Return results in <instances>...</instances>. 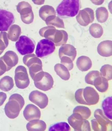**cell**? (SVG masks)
Returning a JSON list of instances; mask_svg holds the SVG:
<instances>
[{"mask_svg": "<svg viewBox=\"0 0 112 131\" xmlns=\"http://www.w3.org/2000/svg\"><path fill=\"white\" fill-rule=\"evenodd\" d=\"M68 122L74 131H91L89 122L86 119H84L78 113H73L68 118Z\"/></svg>", "mask_w": 112, "mask_h": 131, "instance_id": "8992f818", "label": "cell"}, {"mask_svg": "<svg viewBox=\"0 0 112 131\" xmlns=\"http://www.w3.org/2000/svg\"><path fill=\"white\" fill-rule=\"evenodd\" d=\"M95 119L91 120L92 129L95 131H107L111 130L112 122L104 115L102 110L97 109L94 113Z\"/></svg>", "mask_w": 112, "mask_h": 131, "instance_id": "3957f363", "label": "cell"}, {"mask_svg": "<svg viewBox=\"0 0 112 131\" xmlns=\"http://www.w3.org/2000/svg\"><path fill=\"white\" fill-rule=\"evenodd\" d=\"M77 68L82 72L87 71L92 67V62L88 57L82 56L79 57L76 61Z\"/></svg>", "mask_w": 112, "mask_h": 131, "instance_id": "e0dca14e", "label": "cell"}, {"mask_svg": "<svg viewBox=\"0 0 112 131\" xmlns=\"http://www.w3.org/2000/svg\"><path fill=\"white\" fill-rule=\"evenodd\" d=\"M97 50L102 56L109 57L112 55V41L107 40L100 42L98 45Z\"/></svg>", "mask_w": 112, "mask_h": 131, "instance_id": "9a60e30c", "label": "cell"}, {"mask_svg": "<svg viewBox=\"0 0 112 131\" xmlns=\"http://www.w3.org/2000/svg\"><path fill=\"white\" fill-rule=\"evenodd\" d=\"M68 39V35L63 30H56L51 41L53 42L55 46H59L66 43Z\"/></svg>", "mask_w": 112, "mask_h": 131, "instance_id": "2e32d148", "label": "cell"}, {"mask_svg": "<svg viewBox=\"0 0 112 131\" xmlns=\"http://www.w3.org/2000/svg\"><path fill=\"white\" fill-rule=\"evenodd\" d=\"M47 128V125L43 121L36 119L30 121L26 125V128L28 131H45Z\"/></svg>", "mask_w": 112, "mask_h": 131, "instance_id": "ac0fdd59", "label": "cell"}, {"mask_svg": "<svg viewBox=\"0 0 112 131\" xmlns=\"http://www.w3.org/2000/svg\"><path fill=\"white\" fill-rule=\"evenodd\" d=\"M112 96L107 97L102 102V107L105 115L112 120Z\"/></svg>", "mask_w": 112, "mask_h": 131, "instance_id": "603a6c76", "label": "cell"}, {"mask_svg": "<svg viewBox=\"0 0 112 131\" xmlns=\"http://www.w3.org/2000/svg\"><path fill=\"white\" fill-rule=\"evenodd\" d=\"M24 117L27 121L39 119L41 117V112L40 109L33 104L27 105L23 112Z\"/></svg>", "mask_w": 112, "mask_h": 131, "instance_id": "4fadbf2b", "label": "cell"}, {"mask_svg": "<svg viewBox=\"0 0 112 131\" xmlns=\"http://www.w3.org/2000/svg\"><path fill=\"white\" fill-rule=\"evenodd\" d=\"M83 96L84 99L88 105H96L97 104L99 100L98 93L94 88L87 86L84 89Z\"/></svg>", "mask_w": 112, "mask_h": 131, "instance_id": "7c38bea8", "label": "cell"}, {"mask_svg": "<svg viewBox=\"0 0 112 131\" xmlns=\"http://www.w3.org/2000/svg\"><path fill=\"white\" fill-rule=\"evenodd\" d=\"M54 70L57 75L62 79L68 81L70 79V75L69 70L65 66L62 64H56L54 66Z\"/></svg>", "mask_w": 112, "mask_h": 131, "instance_id": "ffe728a7", "label": "cell"}, {"mask_svg": "<svg viewBox=\"0 0 112 131\" xmlns=\"http://www.w3.org/2000/svg\"><path fill=\"white\" fill-rule=\"evenodd\" d=\"M6 71V69L4 67L2 66L0 67V76L4 74Z\"/></svg>", "mask_w": 112, "mask_h": 131, "instance_id": "e575fe53", "label": "cell"}, {"mask_svg": "<svg viewBox=\"0 0 112 131\" xmlns=\"http://www.w3.org/2000/svg\"><path fill=\"white\" fill-rule=\"evenodd\" d=\"M15 80L16 86L18 89H24L28 87L30 80L26 68L23 66H18L15 71Z\"/></svg>", "mask_w": 112, "mask_h": 131, "instance_id": "ba28073f", "label": "cell"}, {"mask_svg": "<svg viewBox=\"0 0 112 131\" xmlns=\"http://www.w3.org/2000/svg\"><path fill=\"white\" fill-rule=\"evenodd\" d=\"M100 75V72L98 71H90L85 77V83L87 84L93 85V82L95 79Z\"/></svg>", "mask_w": 112, "mask_h": 131, "instance_id": "f546056e", "label": "cell"}, {"mask_svg": "<svg viewBox=\"0 0 112 131\" xmlns=\"http://www.w3.org/2000/svg\"><path fill=\"white\" fill-rule=\"evenodd\" d=\"M14 85L13 79L10 76H4L0 80V89L5 92L11 90Z\"/></svg>", "mask_w": 112, "mask_h": 131, "instance_id": "44dd1931", "label": "cell"}, {"mask_svg": "<svg viewBox=\"0 0 112 131\" xmlns=\"http://www.w3.org/2000/svg\"><path fill=\"white\" fill-rule=\"evenodd\" d=\"M29 99L31 102L41 109L45 108L48 104V99L47 95L38 90L32 91L30 94Z\"/></svg>", "mask_w": 112, "mask_h": 131, "instance_id": "8fae6325", "label": "cell"}, {"mask_svg": "<svg viewBox=\"0 0 112 131\" xmlns=\"http://www.w3.org/2000/svg\"><path fill=\"white\" fill-rule=\"evenodd\" d=\"M71 128L67 123L60 122L54 124L50 126L49 128L50 131H70Z\"/></svg>", "mask_w": 112, "mask_h": 131, "instance_id": "83f0119b", "label": "cell"}, {"mask_svg": "<svg viewBox=\"0 0 112 131\" xmlns=\"http://www.w3.org/2000/svg\"><path fill=\"white\" fill-rule=\"evenodd\" d=\"M96 19L98 22L103 23L107 21L108 17V10L104 7L98 8L96 11Z\"/></svg>", "mask_w": 112, "mask_h": 131, "instance_id": "d4e9b609", "label": "cell"}, {"mask_svg": "<svg viewBox=\"0 0 112 131\" xmlns=\"http://www.w3.org/2000/svg\"><path fill=\"white\" fill-rule=\"evenodd\" d=\"M25 104L22 96L18 94H13L10 96L9 102L5 106V114L10 119H15L18 116Z\"/></svg>", "mask_w": 112, "mask_h": 131, "instance_id": "7a4b0ae2", "label": "cell"}, {"mask_svg": "<svg viewBox=\"0 0 112 131\" xmlns=\"http://www.w3.org/2000/svg\"><path fill=\"white\" fill-rule=\"evenodd\" d=\"M55 50V44L47 39L40 40L37 45L36 54L38 58H43L50 55Z\"/></svg>", "mask_w": 112, "mask_h": 131, "instance_id": "52a82bcc", "label": "cell"}, {"mask_svg": "<svg viewBox=\"0 0 112 131\" xmlns=\"http://www.w3.org/2000/svg\"><path fill=\"white\" fill-rule=\"evenodd\" d=\"M33 80L36 87L43 91L51 90L54 84L53 79L51 75L43 71L37 74Z\"/></svg>", "mask_w": 112, "mask_h": 131, "instance_id": "277c9868", "label": "cell"}, {"mask_svg": "<svg viewBox=\"0 0 112 131\" xmlns=\"http://www.w3.org/2000/svg\"><path fill=\"white\" fill-rule=\"evenodd\" d=\"M89 30L91 35L95 38H101L103 34L102 27L98 24H92L89 27Z\"/></svg>", "mask_w": 112, "mask_h": 131, "instance_id": "cb8c5ba5", "label": "cell"}, {"mask_svg": "<svg viewBox=\"0 0 112 131\" xmlns=\"http://www.w3.org/2000/svg\"><path fill=\"white\" fill-rule=\"evenodd\" d=\"M73 113H78L84 119H87L91 116V112L88 107L84 106H78L74 109Z\"/></svg>", "mask_w": 112, "mask_h": 131, "instance_id": "4316f807", "label": "cell"}, {"mask_svg": "<svg viewBox=\"0 0 112 131\" xmlns=\"http://www.w3.org/2000/svg\"><path fill=\"white\" fill-rule=\"evenodd\" d=\"M84 89H78L76 91L75 97L76 101L80 104L88 105L87 103L84 99L83 96V91Z\"/></svg>", "mask_w": 112, "mask_h": 131, "instance_id": "1f68e13d", "label": "cell"}, {"mask_svg": "<svg viewBox=\"0 0 112 131\" xmlns=\"http://www.w3.org/2000/svg\"><path fill=\"white\" fill-rule=\"evenodd\" d=\"M59 55L60 58L63 56H66L70 58L73 61L77 56V51L72 45L64 44L61 46L59 49Z\"/></svg>", "mask_w": 112, "mask_h": 131, "instance_id": "5bb4252c", "label": "cell"}, {"mask_svg": "<svg viewBox=\"0 0 112 131\" xmlns=\"http://www.w3.org/2000/svg\"><path fill=\"white\" fill-rule=\"evenodd\" d=\"M93 4L96 5H100L103 4L105 0H91Z\"/></svg>", "mask_w": 112, "mask_h": 131, "instance_id": "836d02e7", "label": "cell"}, {"mask_svg": "<svg viewBox=\"0 0 112 131\" xmlns=\"http://www.w3.org/2000/svg\"><path fill=\"white\" fill-rule=\"evenodd\" d=\"M16 49L21 55H25L33 53L35 48V43L26 36H21L15 44Z\"/></svg>", "mask_w": 112, "mask_h": 131, "instance_id": "5b68a950", "label": "cell"}, {"mask_svg": "<svg viewBox=\"0 0 112 131\" xmlns=\"http://www.w3.org/2000/svg\"><path fill=\"white\" fill-rule=\"evenodd\" d=\"M61 63L65 66L69 71L73 69L74 64L72 60L70 57L66 56H63L60 58Z\"/></svg>", "mask_w": 112, "mask_h": 131, "instance_id": "4dcf8cb0", "label": "cell"}, {"mask_svg": "<svg viewBox=\"0 0 112 131\" xmlns=\"http://www.w3.org/2000/svg\"><path fill=\"white\" fill-rule=\"evenodd\" d=\"M40 15L42 19L45 21L46 18L49 16H56V13L52 6L47 5L43 6L41 8L40 10Z\"/></svg>", "mask_w": 112, "mask_h": 131, "instance_id": "484cf974", "label": "cell"}, {"mask_svg": "<svg viewBox=\"0 0 112 131\" xmlns=\"http://www.w3.org/2000/svg\"><path fill=\"white\" fill-rule=\"evenodd\" d=\"M7 98L6 94L3 92H0V106L3 105Z\"/></svg>", "mask_w": 112, "mask_h": 131, "instance_id": "d6a6232c", "label": "cell"}, {"mask_svg": "<svg viewBox=\"0 0 112 131\" xmlns=\"http://www.w3.org/2000/svg\"><path fill=\"white\" fill-rule=\"evenodd\" d=\"M14 16L12 13L0 9V31H6L14 23Z\"/></svg>", "mask_w": 112, "mask_h": 131, "instance_id": "30bf717a", "label": "cell"}, {"mask_svg": "<svg viewBox=\"0 0 112 131\" xmlns=\"http://www.w3.org/2000/svg\"><path fill=\"white\" fill-rule=\"evenodd\" d=\"M45 21L47 25L55 26L59 28H64V23L63 20L56 15L49 16Z\"/></svg>", "mask_w": 112, "mask_h": 131, "instance_id": "7402d4cb", "label": "cell"}, {"mask_svg": "<svg viewBox=\"0 0 112 131\" xmlns=\"http://www.w3.org/2000/svg\"><path fill=\"white\" fill-rule=\"evenodd\" d=\"M76 19L77 22L81 26H87L94 21V11L89 8L80 10L76 16Z\"/></svg>", "mask_w": 112, "mask_h": 131, "instance_id": "9c48e42d", "label": "cell"}, {"mask_svg": "<svg viewBox=\"0 0 112 131\" xmlns=\"http://www.w3.org/2000/svg\"><path fill=\"white\" fill-rule=\"evenodd\" d=\"M93 85L99 92H105L108 90V81L107 79L100 75L95 79L93 82Z\"/></svg>", "mask_w": 112, "mask_h": 131, "instance_id": "d6986e66", "label": "cell"}, {"mask_svg": "<svg viewBox=\"0 0 112 131\" xmlns=\"http://www.w3.org/2000/svg\"><path fill=\"white\" fill-rule=\"evenodd\" d=\"M101 76L107 79V80H111L112 79V67L109 64H105L101 67L100 70Z\"/></svg>", "mask_w": 112, "mask_h": 131, "instance_id": "f1b7e54d", "label": "cell"}, {"mask_svg": "<svg viewBox=\"0 0 112 131\" xmlns=\"http://www.w3.org/2000/svg\"><path fill=\"white\" fill-rule=\"evenodd\" d=\"M81 8L80 0H63L58 6L56 11L61 18H69L77 15Z\"/></svg>", "mask_w": 112, "mask_h": 131, "instance_id": "6da1fadb", "label": "cell"}, {"mask_svg": "<svg viewBox=\"0 0 112 131\" xmlns=\"http://www.w3.org/2000/svg\"><path fill=\"white\" fill-rule=\"evenodd\" d=\"M37 4L41 5L44 4L45 0H37Z\"/></svg>", "mask_w": 112, "mask_h": 131, "instance_id": "d590c367", "label": "cell"}]
</instances>
